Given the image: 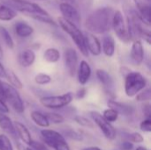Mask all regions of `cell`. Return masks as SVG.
<instances>
[{"mask_svg": "<svg viewBox=\"0 0 151 150\" xmlns=\"http://www.w3.org/2000/svg\"><path fill=\"white\" fill-rule=\"evenodd\" d=\"M16 147H17L18 150H27V148H25L24 145L19 142H16Z\"/></svg>", "mask_w": 151, "mask_h": 150, "instance_id": "b9f144b4", "label": "cell"}, {"mask_svg": "<svg viewBox=\"0 0 151 150\" xmlns=\"http://www.w3.org/2000/svg\"><path fill=\"white\" fill-rule=\"evenodd\" d=\"M74 120L77 124L81 125V126H85L88 128H93L94 127V124L92 123V121H89L88 118L81 117V116H76L74 118Z\"/></svg>", "mask_w": 151, "mask_h": 150, "instance_id": "1f68e13d", "label": "cell"}, {"mask_svg": "<svg viewBox=\"0 0 151 150\" xmlns=\"http://www.w3.org/2000/svg\"><path fill=\"white\" fill-rule=\"evenodd\" d=\"M17 16V12L12 8L0 4V20L10 21Z\"/></svg>", "mask_w": 151, "mask_h": 150, "instance_id": "603a6c76", "label": "cell"}, {"mask_svg": "<svg viewBox=\"0 0 151 150\" xmlns=\"http://www.w3.org/2000/svg\"><path fill=\"white\" fill-rule=\"evenodd\" d=\"M58 20V24H59L60 27L67 34H69V36L72 38V40L74 42L75 45L79 49V50L81 52V54L85 57H88V51L86 45H85L83 32H81V29L77 26H75L74 24L65 20L62 17H59Z\"/></svg>", "mask_w": 151, "mask_h": 150, "instance_id": "3957f363", "label": "cell"}, {"mask_svg": "<svg viewBox=\"0 0 151 150\" xmlns=\"http://www.w3.org/2000/svg\"><path fill=\"white\" fill-rule=\"evenodd\" d=\"M91 73H92V69L89 64L85 60H81L77 69L79 83L81 85H86L91 77Z\"/></svg>", "mask_w": 151, "mask_h": 150, "instance_id": "5bb4252c", "label": "cell"}, {"mask_svg": "<svg viewBox=\"0 0 151 150\" xmlns=\"http://www.w3.org/2000/svg\"><path fill=\"white\" fill-rule=\"evenodd\" d=\"M96 77L98 79V80L104 85V88H108L109 90L111 88H112L113 87V80L111 78V76L110 75V73L108 72H106L105 70H102V69H98L96 70Z\"/></svg>", "mask_w": 151, "mask_h": 150, "instance_id": "7402d4cb", "label": "cell"}, {"mask_svg": "<svg viewBox=\"0 0 151 150\" xmlns=\"http://www.w3.org/2000/svg\"><path fill=\"white\" fill-rule=\"evenodd\" d=\"M102 51L104 52V54L109 57H112L115 53V40L114 38L108 34L105 35L103 38V42H102Z\"/></svg>", "mask_w": 151, "mask_h": 150, "instance_id": "d6986e66", "label": "cell"}, {"mask_svg": "<svg viewBox=\"0 0 151 150\" xmlns=\"http://www.w3.org/2000/svg\"><path fill=\"white\" fill-rule=\"evenodd\" d=\"M135 99L137 102H148L151 99V90L150 88H144L138 95H135Z\"/></svg>", "mask_w": 151, "mask_h": 150, "instance_id": "f546056e", "label": "cell"}, {"mask_svg": "<svg viewBox=\"0 0 151 150\" xmlns=\"http://www.w3.org/2000/svg\"><path fill=\"white\" fill-rule=\"evenodd\" d=\"M0 150H14L9 137L5 134H0Z\"/></svg>", "mask_w": 151, "mask_h": 150, "instance_id": "f1b7e54d", "label": "cell"}, {"mask_svg": "<svg viewBox=\"0 0 151 150\" xmlns=\"http://www.w3.org/2000/svg\"><path fill=\"white\" fill-rule=\"evenodd\" d=\"M0 4L12 8L16 12L20 11L26 13L27 15L42 23L53 26L57 25L50 15L40 5L35 3H31L27 0H0Z\"/></svg>", "mask_w": 151, "mask_h": 150, "instance_id": "7a4b0ae2", "label": "cell"}, {"mask_svg": "<svg viewBox=\"0 0 151 150\" xmlns=\"http://www.w3.org/2000/svg\"><path fill=\"white\" fill-rule=\"evenodd\" d=\"M0 128L12 136H16L13 122L12 121L10 117L7 116V114L0 113Z\"/></svg>", "mask_w": 151, "mask_h": 150, "instance_id": "ffe728a7", "label": "cell"}, {"mask_svg": "<svg viewBox=\"0 0 151 150\" xmlns=\"http://www.w3.org/2000/svg\"><path fill=\"white\" fill-rule=\"evenodd\" d=\"M43 58L49 63H57L60 59L59 50L56 48H49L44 51Z\"/></svg>", "mask_w": 151, "mask_h": 150, "instance_id": "d4e9b609", "label": "cell"}, {"mask_svg": "<svg viewBox=\"0 0 151 150\" xmlns=\"http://www.w3.org/2000/svg\"><path fill=\"white\" fill-rule=\"evenodd\" d=\"M14 31L19 37L27 38L34 33V28L29 24L24 21H19L16 22L14 25Z\"/></svg>", "mask_w": 151, "mask_h": 150, "instance_id": "ac0fdd59", "label": "cell"}, {"mask_svg": "<svg viewBox=\"0 0 151 150\" xmlns=\"http://www.w3.org/2000/svg\"><path fill=\"white\" fill-rule=\"evenodd\" d=\"M143 112L145 114L146 118H150V108L149 104H145L143 106Z\"/></svg>", "mask_w": 151, "mask_h": 150, "instance_id": "ab89813d", "label": "cell"}, {"mask_svg": "<svg viewBox=\"0 0 151 150\" xmlns=\"http://www.w3.org/2000/svg\"><path fill=\"white\" fill-rule=\"evenodd\" d=\"M83 150H102L100 148H98V147H89V148H87V149H85Z\"/></svg>", "mask_w": 151, "mask_h": 150, "instance_id": "ee69618b", "label": "cell"}, {"mask_svg": "<svg viewBox=\"0 0 151 150\" xmlns=\"http://www.w3.org/2000/svg\"><path fill=\"white\" fill-rule=\"evenodd\" d=\"M9 111H10V110H9L8 105L6 104V103L2 98H0V113H2V114H8Z\"/></svg>", "mask_w": 151, "mask_h": 150, "instance_id": "8d00e7d4", "label": "cell"}, {"mask_svg": "<svg viewBox=\"0 0 151 150\" xmlns=\"http://www.w3.org/2000/svg\"><path fill=\"white\" fill-rule=\"evenodd\" d=\"M73 100V95L69 92L60 95H49L43 96L40 99V103L50 110H59L69 105Z\"/></svg>", "mask_w": 151, "mask_h": 150, "instance_id": "52a82bcc", "label": "cell"}, {"mask_svg": "<svg viewBox=\"0 0 151 150\" xmlns=\"http://www.w3.org/2000/svg\"><path fill=\"white\" fill-rule=\"evenodd\" d=\"M28 147L34 150H50L46 147V145L44 143L38 142V141H33Z\"/></svg>", "mask_w": 151, "mask_h": 150, "instance_id": "e575fe53", "label": "cell"}, {"mask_svg": "<svg viewBox=\"0 0 151 150\" xmlns=\"http://www.w3.org/2000/svg\"><path fill=\"white\" fill-rule=\"evenodd\" d=\"M65 134L71 138V139H73V140H76V141H81V136L75 131L72 130V129H69L68 131H65Z\"/></svg>", "mask_w": 151, "mask_h": 150, "instance_id": "d590c367", "label": "cell"}, {"mask_svg": "<svg viewBox=\"0 0 151 150\" xmlns=\"http://www.w3.org/2000/svg\"><path fill=\"white\" fill-rule=\"evenodd\" d=\"M59 9L63 19L74 24L77 27L81 24V19L80 12L73 5L69 3H61L59 4Z\"/></svg>", "mask_w": 151, "mask_h": 150, "instance_id": "8fae6325", "label": "cell"}, {"mask_svg": "<svg viewBox=\"0 0 151 150\" xmlns=\"http://www.w3.org/2000/svg\"><path fill=\"white\" fill-rule=\"evenodd\" d=\"M135 150H148V149L145 148V147H142V146H141V147H138Z\"/></svg>", "mask_w": 151, "mask_h": 150, "instance_id": "bcb514c9", "label": "cell"}, {"mask_svg": "<svg viewBox=\"0 0 151 150\" xmlns=\"http://www.w3.org/2000/svg\"><path fill=\"white\" fill-rule=\"evenodd\" d=\"M130 58L133 64L135 65H140L144 60V49L141 40H134L131 51H130Z\"/></svg>", "mask_w": 151, "mask_h": 150, "instance_id": "4fadbf2b", "label": "cell"}, {"mask_svg": "<svg viewBox=\"0 0 151 150\" xmlns=\"http://www.w3.org/2000/svg\"><path fill=\"white\" fill-rule=\"evenodd\" d=\"M90 116H91L94 123L99 127V129L102 131V133H104V135L106 139H108L110 141H113L116 138L117 132H116L114 126L111 123L106 121L101 113H99L97 111H91Z\"/></svg>", "mask_w": 151, "mask_h": 150, "instance_id": "9c48e42d", "label": "cell"}, {"mask_svg": "<svg viewBox=\"0 0 151 150\" xmlns=\"http://www.w3.org/2000/svg\"><path fill=\"white\" fill-rule=\"evenodd\" d=\"M120 148L122 150H132L134 148V145L132 142L127 141L122 142V144L120 145Z\"/></svg>", "mask_w": 151, "mask_h": 150, "instance_id": "74e56055", "label": "cell"}, {"mask_svg": "<svg viewBox=\"0 0 151 150\" xmlns=\"http://www.w3.org/2000/svg\"><path fill=\"white\" fill-rule=\"evenodd\" d=\"M64 62L70 76L73 77L77 73L79 66V58L76 50L73 48H67L64 51Z\"/></svg>", "mask_w": 151, "mask_h": 150, "instance_id": "30bf717a", "label": "cell"}, {"mask_svg": "<svg viewBox=\"0 0 151 150\" xmlns=\"http://www.w3.org/2000/svg\"><path fill=\"white\" fill-rule=\"evenodd\" d=\"M30 118L32 119V121L38 126L42 127V128H47L50 126V122L48 121L46 116L44 115V113L38 111H34L31 112L30 114Z\"/></svg>", "mask_w": 151, "mask_h": 150, "instance_id": "44dd1931", "label": "cell"}, {"mask_svg": "<svg viewBox=\"0 0 151 150\" xmlns=\"http://www.w3.org/2000/svg\"><path fill=\"white\" fill-rule=\"evenodd\" d=\"M83 35L88 51L94 56H99L102 53V46L98 38L89 32H84Z\"/></svg>", "mask_w": 151, "mask_h": 150, "instance_id": "7c38bea8", "label": "cell"}, {"mask_svg": "<svg viewBox=\"0 0 151 150\" xmlns=\"http://www.w3.org/2000/svg\"><path fill=\"white\" fill-rule=\"evenodd\" d=\"M146 78L138 72H130L125 77V93L128 97H134L147 87Z\"/></svg>", "mask_w": 151, "mask_h": 150, "instance_id": "277c9868", "label": "cell"}, {"mask_svg": "<svg viewBox=\"0 0 151 150\" xmlns=\"http://www.w3.org/2000/svg\"><path fill=\"white\" fill-rule=\"evenodd\" d=\"M0 38L2 39V41L4 42V43L10 49H13L14 47V42L12 40V37L11 36L10 33L8 32V30L3 27L0 26Z\"/></svg>", "mask_w": 151, "mask_h": 150, "instance_id": "484cf974", "label": "cell"}, {"mask_svg": "<svg viewBox=\"0 0 151 150\" xmlns=\"http://www.w3.org/2000/svg\"><path fill=\"white\" fill-rule=\"evenodd\" d=\"M103 117H104V118L106 120V121H108L109 123H112V122H115L117 119H118V118H119V113L115 111V110H113V109H111V108H108V109H106V110H104V112H103Z\"/></svg>", "mask_w": 151, "mask_h": 150, "instance_id": "83f0119b", "label": "cell"}, {"mask_svg": "<svg viewBox=\"0 0 151 150\" xmlns=\"http://www.w3.org/2000/svg\"><path fill=\"white\" fill-rule=\"evenodd\" d=\"M27 150H34V149H32L31 148H29V147H27Z\"/></svg>", "mask_w": 151, "mask_h": 150, "instance_id": "7dc6e473", "label": "cell"}, {"mask_svg": "<svg viewBox=\"0 0 151 150\" xmlns=\"http://www.w3.org/2000/svg\"><path fill=\"white\" fill-rule=\"evenodd\" d=\"M3 100L5 103H8L10 106L19 114L24 112V103L18 89L6 82H3Z\"/></svg>", "mask_w": 151, "mask_h": 150, "instance_id": "5b68a950", "label": "cell"}, {"mask_svg": "<svg viewBox=\"0 0 151 150\" xmlns=\"http://www.w3.org/2000/svg\"><path fill=\"white\" fill-rule=\"evenodd\" d=\"M35 81L38 85H47L51 82V77L46 73H38L35 77Z\"/></svg>", "mask_w": 151, "mask_h": 150, "instance_id": "4dcf8cb0", "label": "cell"}, {"mask_svg": "<svg viewBox=\"0 0 151 150\" xmlns=\"http://www.w3.org/2000/svg\"><path fill=\"white\" fill-rule=\"evenodd\" d=\"M5 72H6L5 68L0 62V78H5Z\"/></svg>", "mask_w": 151, "mask_h": 150, "instance_id": "60d3db41", "label": "cell"}, {"mask_svg": "<svg viewBox=\"0 0 151 150\" xmlns=\"http://www.w3.org/2000/svg\"><path fill=\"white\" fill-rule=\"evenodd\" d=\"M108 106H109V108L115 110L119 113V115L121 114L124 116H131L134 114V112L135 111L134 106L127 104V103H119L115 100H110L108 102Z\"/></svg>", "mask_w": 151, "mask_h": 150, "instance_id": "9a60e30c", "label": "cell"}, {"mask_svg": "<svg viewBox=\"0 0 151 150\" xmlns=\"http://www.w3.org/2000/svg\"><path fill=\"white\" fill-rule=\"evenodd\" d=\"M41 1H43V0H41Z\"/></svg>", "mask_w": 151, "mask_h": 150, "instance_id": "c3c4849f", "label": "cell"}, {"mask_svg": "<svg viewBox=\"0 0 151 150\" xmlns=\"http://www.w3.org/2000/svg\"><path fill=\"white\" fill-rule=\"evenodd\" d=\"M3 82L1 80H0V98L3 99Z\"/></svg>", "mask_w": 151, "mask_h": 150, "instance_id": "7bdbcfd3", "label": "cell"}, {"mask_svg": "<svg viewBox=\"0 0 151 150\" xmlns=\"http://www.w3.org/2000/svg\"><path fill=\"white\" fill-rule=\"evenodd\" d=\"M4 57V52H3V48L1 46V43H0V59H2Z\"/></svg>", "mask_w": 151, "mask_h": 150, "instance_id": "f6af8a7d", "label": "cell"}, {"mask_svg": "<svg viewBox=\"0 0 151 150\" xmlns=\"http://www.w3.org/2000/svg\"><path fill=\"white\" fill-rule=\"evenodd\" d=\"M44 115L46 116L50 124L52 123V124L58 125V124H62L65 121V118L62 115L56 113V112H46L44 113Z\"/></svg>", "mask_w": 151, "mask_h": 150, "instance_id": "4316f807", "label": "cell"}, {"mask_svg": "<svg viewBox=\"0 0 151 150\" xmlns=\"http://www.w3.org/2000/svg\"><path fill=\"white\" fill-rule=\"evenodd\" d=\"M140 128L144 133L151 132V118H145L140 124Z\"/></svg>", "mask_w": 151, "mask_h": 150, "instance_id": "836d02e7", "label": "cell"}, {"mask_svg": "<svg viewBox=\"0 0 151 150\" xmlns=\"http://www.w3.org/2000/svg\"><path fill=\"white\" fill-rule=\"evenodd\" d=\"M114 10L110 6H104L92 11L85 20V27L93 34H105L111 28Z\"/></svg>", "mask_w": 151, "mask_h": 150, "instance_id": "6da1fadb", "label": "cell"}, {"mask_svg": "<svg viewBox=\"0 0 151 150\" xmlns=\"http://www.w3.org/2000/svg\"><path fill=\"white\" fill-rule=\"evenodd\" d=\"M13 125H14L16 135L19 138V140L22 142H24L25 144L29 146L31 144V142L33 141V139H32L31 134H30L28 129L27 128V126L24 124L18 122V121L13 122Z\"/></svg>", "mask_w": 151, "mask_h": 150, "instance_id": "2e32d148", "label": "cell"}, {"mask_svg": "<svg viewBox=\"0 0 151 150\" xmlns=\"http://www.w3.org/2000/svg\"><path fill=\"white\" fill-rule=\"evenodd\" d=\"M35 61V54L30 50L27 49L22 50L19 55V63L22 67H29Z\"/></svg>", "mask_w": 151, "mask_h": 150, "instance_id": "e0dca14e", "label": "cell"}, {"mask_svg": "<svg viewBox=\"0 0 151 150\" xmlns=\"http://www.w3.org/2000/svg\"><path fill=\"white\" fill-rule=\"evenodd\" d=\"M87 94V89L85 88H81L77 92H76V98L77 99H82L85 97Z\"/></svg>", "mask_w": 151, "mask_h": 150, "instance_id": "f35d334b", "label": "cell"}, {"mask_svg": "<svg viewBox=\"0 0 151 150\" xmlns=\"http://www.w3.org/2000/svg\"><path fill=\"white\" fill-rule=\"evenodd\" d=\"M41 136L44 144L50 148H52L54 150H71L64 135L57 131L43 129L41 131Z\"/></svg>", "mask_w": 151, "mask_h": 150, "instance_id": "8992f818", "label": "cell"}, {"mask_svg": "<svg viewBox=\"0 0 151 150\" xmlns=\"http://www.w3.org/2000/svg\"><path fill=\"white\" fill-rule=\"evenodd\" d=\"M127 139L128 141H130L132 143L133 142L134 143H142L144 141L143 136L141 133H129V134H127Z\"/></svg>", "mask_w": 151, "mask_h": 150, "instance_id": "d6a6232c", "label": "cell"}, {"mask_svg": "<svg viewBox=\"0 0 151 150\" xmlns=\"http://www.w3.org/2000/svg\"><path fill=\"white\" fill-rule=\"evenodd\" d=\"M111 27L113 28L116 35L121 42L127 43L130 41H132L129 32H128V28H127L125 18H124L123 14L121 13V11L119 10L114 11Z\"/></svg>", "mask_w": 151, "mask_h": 150, "instance_id": "ba28073f", "label": "cell"}, {"mask_svg": "<svg viewBox=\"0 0 151 150\" xmlns=\"http://www.w3.org/2000/svg\"><path fill=\"white\" fill-rule=\"evenodd\" d=\"M5 79L8 80V84L15 88L16 89H21L23 88V84L19 78L15 74V72L12 70H6L5 72Z\"/></svg>", "mask_w": 151, "mask_h": 150, "instance_id": "cb8c5ba5", "label": "cell"}]
</instances>
